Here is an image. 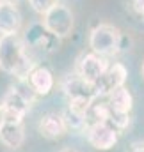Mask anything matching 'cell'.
<instances>
[{
  "instance_id": "obj_1",
  "label": "cell",
  "mask_w": 144,
  "mask_h": 152,
  "mask_svg": "<svg viewBox=\"0 0 144 152\" xmlns=\"http://www.w3.org/2000/svg\"><path fill=\"white\" fill-rule=\"evenodd\" d=\"M0 69L7 75L25 80L34 69L32 62L27 57L25 44L18 34L0 36Z\"/></svg>"
},
{
  "instance_id": "obj_2",
  "label": "cell",
  "mask_w": 144,
  "mask_h": 152,
  "mask_svg": "<svg viewBox=\"0 0 144 152\" xmlns=\"http://www.w3.org/2000/svg\"><path fill=\"white\" fill-rule=\"evenodd\" d=\"M89 46L93 50V53L100 55V57H110L116 55L121 48V32L108 23H100L98 27H94L91 30L89 36Z\"/></svg>"
},
{
  "instance_id": "obj_3",
  "label": "cell",
  "mask_w": 144,
  "mask_h": 152,
  "mask_svg": "<svg viewBox=\"0 0 144 152\" xmlns=\"http://www.w3.org/2000/svg\"><path fill=\"white\" fill-rule=\"evenodd\" d=\"M43 27L53 37H68L73 30V12L64 4L55 2L46 12H43Z\"/></svg>"
},
{
  "instance_id": "obj_4",
  "label": "cell",
  "mask_w": 144,
  "mask_h": 152,
  "mask_svg": "<svg viewBox=\"0 0 144 152\" xmlns=\"http://www.w3.org/2000/svg\"><path fill=\"white\" fill-rule=\"evenodd\" d=\"M126 76L128 71L123 64H114V66H108L107 71L100 76L93 85H94V90L98 96H108L110 92H114L116 88L119 87H125V81H126Z\"/></svg>"
},
{
  "instance_id": "obj_5",
  "label": "cell",
  "mask_w": 144,
  "mask_h": 152,
  "mask_svg": "<svg viewBox=\"0 0 144 152\" xmlns=\"http://www.w3.org/2000/svg\"><path fill=\"white\" fill-rule=\"evenodd\" d=\"M87 140L98 151H108L117 143V129L108 122H96L87 127Z\"/></svg>"
},
{
  "instance_id": "obj_6",
  "label": "cell",
  "mask_w": 144,
  "mask_h": 152,
  "mask_svg": "<svg viewBox=\"0 0 144 152\" xmlns=\"http://www.w3.org/2000/svg\"><path fill=\"white\" fill-rule=\"evenodd\" d=\"M107 67H108V62L105 57H100L96 53H87V55H82L78 58L76 75L80 78H84L85 81H89V83H94L107 71Z\"/></svg>"
},
{
  "instance_id": "obj_7",
  "label": "cell",
  "mask_w": 144,
  "mask_h": 152,
  "mask_svg": "<svg viewBox=\"0 0 144 152\" xmlns=\"http://www.w3.org/2000/svg\"><path fill=\"white\" fill-rule=\"evenodd\" d=\"M0 104L4 108V120H18V122H23V117L30 110V103L22 94H18L14 88H11L5 94V97H4V101Z\"/></svg>"
},
{
  "instance_id": "obj_8",
  "label": "cell",
  "mask_w": 144,
  "mask_h": 152,
  "mask_svg": "<svg viewBox=\"0 0 144 152\" xmlns=\"http://www.w3.org/2000/svg\"><path fill=\"white\" fill-rule=\"evenodd\" d=\"M62 88H64V94L68 96V99H82V101L93 103L98 97V94L94 90V85L89 83V81H85L84 78H80L78 75L70 76L64 81Z\"/></svg>"
},
{
  "instance_id": "obj_9",
  "label": "cell",
  "mask_w": 144,
  "mask_h": 152,
  "mask_svg": "<svg viewBox=\"0 0 144 152\" xmlns=\"http://www.w3.org/2000/svg\"><path fill=\"white\" fill-rule=\"evenodd\" d=\"M22 27V14L14 4L0 2V34H18Z\"/></svg>"
},
{
  "instance_id": "obj_10",
  "label": "cell",
  "mask_w": 144,
  "mask_h": 152,
  "mask_svg": "<svg viewBox=\"0 0 144 152\" xmlns=\"http://www.w3.org/2000/svg\"><path fill=\"white\" fill-rule=\"evenodd\" d=\"M25 140V127L23 122L18 120H4L0 126V142L7 149H20Z\"/></svg>"
},
{
  "instance_id": "obj_11",
  "label": "cell",
  "mask_w": 144,
  "mask_h": 152,
  "mask_svg": "<svg viewBox=\"0 0 144 152\" xmlns=\"http://www.w3.org/2000/svg\"><path fill=\"white\" fill-rule=\"evenodd\" d=\"M37 129L39 133L48 138V140H55V138H61L66 131H68V126H66V120L62 115L57 113H46L37 124Z\"/></svg>"
},
{
  "instance_id": "obj_12",
  "label": "cell",
  "mask_w": 144,
  "mask_h": 152,
  "mask_svg": "<svg viewBox=\"0 0 144 152\" xmlns=\"http://www.w3.org/2000/svg\"><path fill=\"white\" fill-rule=\"evenodd\" d=\"M27 81L30 88L39 96H46L53 88V75L46 67H34L27 76Z\"/></svg>"
},
{
  "instance_id": "obj_13",
  "label": "cell",
  "mask_w": 144,
  "mask_h": 152,
  "mask_svg": "<svg viewBox=\"0 0 144 152\" xmlns=\"http://www.w3.org/2000/svg\"><path fill=\"white\" fill-rule=\"evenodd\" d=\"M108 108L112 112L117 113H130L132 106H134V97L130 94V90L126 87H119L114 92L108 94Z\"/></svg>"
},
{
  "instance_id": "obj_14",
  "label": "cell",
  "mask_w": 144,
  "mask_h": 152,
  "mask_svg": "<svg viewBox=\"0 0 144 152\" xmlns=\"http://www.w3.org/2000/svg\"><path fill=\"white\" fill-rule=\"evenodd\" d=\"M30 2V5H32V9L36 11V12H46L57 0H29Z\"/></svg>"
},
{
  "instance_id": "obj_15",
  "label": "cell",
  "mask_w": 144,
  "mask_h": 152,
  "mask_svg": "<svg viewBox=\"0 0 144 152\" xmlns=\"http://www.w3.org/2000/svg\"><path fill=\"white\" fill-rule=\"evenodd\" d=\"M132 152H144V145H135Z\"/></svg>"
},
{
  "instance_id": "obj_16",
  "label": "cell",
  "mask_w": 144,
  "mask_h": 152,
  "mask_svg": "<svg viewBox=\"0 0 144 152\" xmlns=\"http://www.w3.org/2000/svg\"><path fill=\"white\" fill-rule=\"evenodd\" d=\"M4 124V108H2V104H0V126Z\"/></svg>"
},
{
  "instance_id": "obj_17",
  "label": "cell",
  "mask_w": 144,
  "mask_h": 152,
  "mask_svg": "<svg viewBox=\"0 0 144 152\" xmlns=\"http://www.w3.org/2000/svg\"><path fill=\"white\" fill-rule=\"evenodd\" d=\"M61 152H78V151H75V149H70V147H68V149H62Z\"/></svg>"
},
{
  "instance_id": "obj_18",
  "label": "cell",
  "mask_w": 144,
  "mask_h": 152,
  "mask_svg": "<svg viewBox=\"0 0 144 152\" xmlns=\"http://www.w3.org/2000/svg\"><path fill=\"white\" fill-rule=\"evenodd\" d=\"M2 2H9V4H16L18 0H2Z\"/></svg>"
},
{
  "instance_id": "obj_19",
  "label": "cell",
  "mask_w": 144,
  "mask_h": 152,
  "mask_svg": "<svg viewBox=\"0 0 144 152\" xmlns=\"http://www.w3.org/2000/svg\"><path fill=\"white\" fill-rule=\"evenodd\" d=\"M143 76H144V62H143Z\"/></svg>"
},
{
  "instance_id": "obj_20",
  "label": "cell",
  "mask_w": 144,
  "mask_h": 152,
  "mask_svg": "<svg viewBox=\"0 0 144 152\" xmlns=\"http://www.w3.org/2000/svg\"><path fill=\"white\" fill-rule=\"evenodd\" d=\"M0 2H2V0H0Z\"/></svg>"
}]
</instances>
